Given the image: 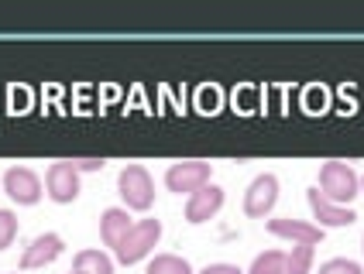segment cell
Masks as SVG:
<instances>
[{
  "label": "cell",
  "mask_w": 364,
  "mask_h": 274,
  "mask_svg": "<svg viewBox=\"0 0 364 274\" xmlns=\"http://www.w3.org/2000/svg\"><path fill=\"white\" fill-rule=\"evenodd\" d=\"M316 189H320L330 202L350 206V199L358 196V189H361V178H358V172H354L347 161H323L320 185H316Z\"/></svg>",
  "instance_id": "cell-1"
},
{
  "label": "cell",
  "mask_w": 364,
  "mask_h": 274,
  "mask_svg": "<svg viewBox=\"0 0 364 274\" xmlns=\"http://www.w3.org/2000/svg\"><path fill=\"white\" fill-rule=\"evenodd\" d=\"M117 192H121L127 209L144 213V209H151V202H155V182L148 175V168H141V165H127L121 175H117Z\"/></svg>",
  "instance_id": "cell-2"
},
{
  "label": "cell",
  "mask_w": 364,
  "mask_h": 274,
  "mask_svg": "<svg viewBox=\"0 0 364 274\" xmlns=\"http://www.w3.org/2000/svg\"><path fill=\"white\" fill-rule=\"evenodd\" d=\"M159 236H162V219H138L114 254H117L121 264H138V261H144V257L155 251Z\"/></svg>",
  "instance_id": "cell-3"
},
{
  "label": "cell",
  "mask_w": 364,
  "mask_h": 274,
  "mask_svg": "<svg viewBox=\"0 0 364 274\" xmlns=\"http://www.w3.org/2000/svg\"><path fill=\"white\" fill-rule=\"evenodd\" d=\"M210 172H213V165H210V161H200V158L176 161V165H168V172H165V185H168V192L193 196V192H200L203 185H210Z\"/></svg>",
  "instance_id": "cell-4"
},
{
  "label": "cell",
  "mask_w": 364,
  "mask_h": 274,
  "mask_svg": "<svg viewBox=\"0 0 364 274\" xmlns=\"http://www.w3.org/2000/svg\"><path fill=\"white\" fill-rule=\"evenodd\" d=\"M275 202H279V178L272 175V172H264V175H258L247 185V192H244V213L251 216V219H264V216L275 209Z\"/></svg>",
  "instance_id": "cell-5"
},
{
  "label": "cell",
  "mask_w": 364,
  "mask_h": 274,
  "mask_svg": "<svg viewBox=\"0 0 364 274\" xmlns=\"http://www.w3.org/2000/svg\"><path fill=\"white\" fill-rule=\"evenodd\" d=\"M45 189H48V199L52 202H76L80 196V172L73 161H55L45 175Z\"/></svg>",
  "instance_id": "cell-6"
},
{
  "label": "cell",
  "mask_w": 364,
  "mask_h": 274,
  "mask_svg": "<svg viewBox=\"0 0 364 274\" xmlns=\"http://www.w3.org/2000/svg\"><path fill=\"white\" fill-rule=\"evenodd\" d=\"M4 192L11 196V202L18 206H35L41 199V178L31 172V168H7L4 175Z\"/></svg>",
  "instance_id": "cell-7"
},
{
  "label": "cell",
  "mask_w": 364,
  "mask_h": 274,
  "mask_svg": "<svg viewBox=\"0 0 364 274\" xmlns=\"http://www.w3.org/2000/svg\"><path fill=\"white\" fill-rule=\"evenodd\" d=\"M306 199H309L313 216L320 219V230H326V226H330V230H337V226H350V223L358 219V213H354L350 206H337V202H330L320 189H309Z\"/></svg>",
  "instance_id": "cell-8"
},
{
  "label": "cell",
  "mask_w": 364,
  "mask_h": 274,
  "mask_svg": "<svg viewBox=\"0 0 364 274\" xmlns=\"http://www.w3.org/2000/svg\"><path fill=\"white\" fill-rule=\"evenodd\" d=\"M62 254V236L59 234H38L21 254V271H35V268H45L52 264L55 257Z\"/></svg>",
  "instance_id": "cell-9"
},
{
  "label": "cell",
  "mask_w": 364,
  "mask_h": 274,
  "mask_svg": "<svg viewBox=\"0 0 364 274\" xmlns=\"http://www.w3.org/2000/svg\"><path fill=\"white\" fill-rule=\"evenodd\" d=\"M268 234L282 236V240H292V243H309L316 247L323 240V230L316 223H306V219H292V216H282V219H268Z\"/></svg>",
  "instance_id": "cell-10"
},
{
  "label": "cell",
  "mask_w": 364,
  "mask_h": 274,
  "mask_svg": "<svg viewBox=\"0 0 364 274\" xmlns=\"http://www.w3.org/2000/svg\"><path fill=\"white\" fill-rule=\"evenodd\" d=\"M223 206V189L220 185H203L200 192H193L189 202H186V223H206V219H213V216L220 213Z\"/></svg>",
  "instance_id": "cell-11"
},
{
  "label": "cell",
  "mask_w": 364,
  "mask_h": 274,
  "mask_svg": "<svg viewBox=\"0 0 364 274\" xmlns=\"http://www.w3.org/2000/svg\"><path fill=\"white\" fill-rule=\"evenodd\" d=\"M131 216H127V209H121V206H110V209H103L100 216V236H103V243L107 247H121V240L127 234H131Z\"/></svg>",
  "instance_id": "cell-12"
},
{
  "label": "cell",
  "mask_w": 364,
  "mask_h": 274,
  "mask_svg": "<svg viewBox=\"0 0 364 274\" xmlns=\"http://www.w3.org/2000/svg\"><path fill=\"white\" fill-rule=\"evenodd\" d=\"M73 271L82 274H114V261L103 254V251H80L73 261Z\"/></svg>",
  "instance_id": "cell-13"
},
{
  "label": "cell",
  "mask_w": 364,
  "mask_h": 274,
  "mask_svg": "<svg viewBox=\"0 0 364 274\" xmlns=\"http://www.w3.org/2000/svg\"><path fill=\"white\" fill-rule=\"evenodd\" d=\"M144 274H193V268H189V261L179 254H159L148 264Z\"/></svg>",
  "instance_id": "cell-14"
},
{
  "label": "cell",
  "mask_w": 364,
  "mask_h": 274,
  "mask_svg": "<svg viewBox=\"0 0 364 274\" xmlns=\"http://www.w3.org/2000/svg\"><path fill=\"white\" fill-rule=\"evenodd\" d=\"M309 268H313V247L309 243H296L285 254V274H309Z\"/></svg>",
  "instance_id": "cell-15"
},
{
  "label": "cell",
  "mask_w": 364,
  "mask_h": 274,
  "mask_svg": "<svg viewBox=\"0 0 364 274\" xmlns=\"http://www.w3.org/2000/svg\"><path fill=\"white\" fill-rule=\"evenodd\" d=\"M247 274H285V254L282 251H264V254L255 257Z\"/></svg>",
  "instance_id": "cell-16"
},
{
  "label": "cell",
  "mask_w": 364,
  "mask_h": 274,
  "mask_svg": "<svg viewBox=\"0 0 364 274\" xmlns=\"http://www.w3.org/2000/svg\"><path fill=\"white\" fill-rule=\"evenodd\" d=\"M18 236V219L11 209H0V251H7Z\"/></svg>",
  "instance_id": "cell-17"
},
{
  "label": "cell",
  "mask_w": 364,
  "mask_h": 274,
  "mask_svg": "<svg viewBox=\"0 0 364 274\" xmlns=\"http://www.w3.org/2000/svg\"><path fill=\"white\" fill-rule=\"evenodd\" d=\"M320 274H364V271H361V264L350 261V257H333V261L320 264Z\"/></svg>",
  "instance_id": "cell-18"
},
{
  "label": "cell",
  "mask_w": 364,
  "mask_h": 274,
  "mask_svg": "<svg viewBox=\"0 0 364 274\" xmlns=\"http://www.w3.org/2000/svg\"><path fill=\"white\" fill-rule=\"evenodd\" d=\"M73 165H76V172H100L103 165V158H73Z\"/></svg>",
  "instance_id": "cell-19"
},
{
  "label": "cell",
  "mask_w": 364,
  "mask_h": 274,
  "mask_svg": "<svg viewBox=\"0 0 364 274\" xmlns=\"http://www.w3.org/2000/svg\"><path fill=\"white\" fill-rule=\"evenodd\" d=\"M200 274H244L237 264H206Z\"/></svg>",
  "instance_id": "cell-20"
},
{
  "label": "cell",
  "mask_w": 364,
  "mask_h": 274,
  "mask_svg": "<svg viewBox=\"0 0 364 274\" xmlns=\"http://www.w3.org/2000/svg\"><path fill=\"white\" fill-rule=\"evenodd\" d=\"M361 192H364V175H361Z\"/></svg>",
  "instance_id": "cell-21"
},
{
  "label": "cell",
  "mask_w": 364,
  "mask_h": 274,
  "mask_svg": "<svg viewBox=\"0 0 364 274\" xmlns=\"http://www.w3.org/2000/svg\"><path fill=\"white\" fill-rule=\"evenodd\" d=\"M69 274H82V271H69Z\"/></svg>",
  "instance_id": "cell-22"
}]
</instances>
